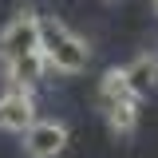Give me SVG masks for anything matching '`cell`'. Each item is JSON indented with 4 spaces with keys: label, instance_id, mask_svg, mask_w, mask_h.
Listing matches in <instances>:
<instances>
[{
    "label": "cell",
    "instance_id": "3",
    "mask_svg": "<svg viewBox=\"0 0 158 158\" xmlns=\"http://www.w3.org/2000/svg\"><path fill=\"white\" fill-rule=\"evenodd\" d=\"M20 135H24V154L28 158H59L63 146H67V127L63 123H40V118H32Z\"/></svg>",
    "mask_w": 158,
    "mask_h": 158
},
{
    "label": "cell",
    "instance_id": "1",
    "mask_svg": "<svg viewBox=\"0 0 158 158\" xmlns=\"http://www.w3.org/2000/svg\"><path fill=\"white\" fill-rule=\"evenodd\" d=\"M40 52L48 59V67H56L63 75H79L91 63V48L87 40L67 32L59 20H40Z\"/></svg>",
    "mask_w": 158,
    "mask_h": 158
},
{
    "label": "cell",
    "instance_id": "4",
    "mask_svg": "<svg viewBox=\"0 0 158 158\" xmlns=\"http://www.w3.org/2000/svg\"><path fill=\"white\" fill-rule=\"evenodd\" d=\"M36 118V99L24 87H12L0 95V127L4 131H24L28 123Z\"/></svg>",
    "mask_w": 158,
    "mask_h": 158
},
{
    "label": "cell",
    "instance_id": "5",
    "mask_svg": "<svg viewBox=\"0 0 158 158\" xmlns=\"http://www.w3.org/2000/svg\"><path fill=\"white\" fill-rule=\"evenodd\" d=\"M8 63V83L12 87H24V91H32L40 79H44V71H48V59H44V52H24V56L16 59H4Z\"/></svg>",
    "mask_w": 158,
    "mask_h": 158
},
{
    "label": "cell",
    "instance_id": "7",
    "mask_svg": "<svg viewBox=\"0 0 158 158\" xmlns=\"http://www.w3.org/2000/svg\"><path fill=\"white\" fill-rule=\"evenodd\" d=\"M103 115H107L111 135H131V131L138 127V99H135V95H127V99H118V103H111Z\"/></svg>",
    "mask_w": 158,
    "mask_h": 158
},
{
    "label": "cell",
    "instance_id": "9",
    "mask_svg": "<svg viewBox=\"0 0 158 158\" xmlns=\"http://www.w3.org/2000/svg\"><path fill=\"white\" fill-rule=\"evenodd\" d=\"M150 4H154V12H158V0H150Z\"/></svg>",
    "mask_w": 158,
    "mask_h": 158
},
{
    "label": "cell",
    "instance_id": "10",
    "mask_svg": "<svg viewBox=\"0 0 158 158\" xmlns=\"http://www.w3.org/2000/svg\"><path fill=\"white\" fill-rule=\"evenodd\" d=\"M107 4H118V0H107Z\"/></svg>",
    "mask_w": 158,
    "mask_h": 158
},
{
    "label": "cell",
    "instance_id": "2",
    "mask_svg": "<svg viewBox=\"0 0 158 158\" xmlns=\"http://www.w3.org/2000/svg\"><path fill=\"white\" fill-rule=\"evenodd\" d=\"M36 48H40V16L32 8H24V12H16L4 24V32H0V56L16 59L24 52H36Z\"/></svg>",
    "mask_w": 158,
    "mask_h": 158
},
{
    "label": "cell",
    "instance_id": "8",
    "mask_svg": "<svg viewBox=\"0 0 158 158\" xmlns=\"http://www.w3.org/2000/svg\"><path fill=\"white\" fill-rule=\"evenodd\" d=\"M131 95V87H127V75H123V67H111V71H103V79H99V111H107L111 103H118V99Z\"/></svg>",
    "mask_w": 158,
    "mask_h": 158
},
{
    "label": "cell",
    "instance_id": "6",
    "mask_svg": "<svg viewBox=\"0 0 158 158\" xmlns=\"http://www.w3.org/2000/svg\"><path fill=\"white\" fill-rule=\"evenodd\" d=\"M123 75H127L131 95H135V99H146L158 87V56H138L131 67H123Z\"/></svg>",
    "mask_w": 158,
    "mask_h": 158
}]
</instances>
